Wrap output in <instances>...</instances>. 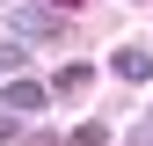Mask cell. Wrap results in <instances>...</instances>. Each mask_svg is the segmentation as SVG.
I'll return each mask as SVG.
<instances>
[{
  "instance_id": "1",
  "label": "cell",
  "mask_w": 153,
  "mask_h": 146,
  "mask_svg": "<svg viewBox=\"0 0 153 146\" xmlns=\"http://www.w3.org/2000/svg\"><path fill=\"white\" fill-rule=\"evenodd\" d=\"M66 15L59 7H36V0H15V7H7V36H15V44H66Z\"/></svg>"
},
{
  "instance_id": "2",
  "label": "cell",
  "mask_w": 153,
  "mask_h": 146,
  "mask_svg": "<svg viewBox=\"0 0 153 146\" xmlns=\"http://www.w3.org/2000/svg\"><path fill=\"white\" fill-rule=\"evenodd\" d=\"M117 80H153V51H139V44H117Z\"/></svg>"
},
{
  "instance_id": "3",
  "label": "cell",
  "mask_w": 153,
  "mask_h": 146,
  "mask_svg": "<svg viewBox=\"0 0 153 146\" xmlns=\"http://www.w3.org/2000/svg\"><path fill=\"white\" fill-rule=\"evenodd\" d=\"M44 95H51V88H36V80H7L0 110H15V117H22V110H44Z\"/></svg>"
},
{
  "instance_id": "4",
  "label": "cell",
  "mask_w": 153,
  "mask_h": 146,
  "mask_svg": "<svg viewBox=\"0 0 153 146\" xmlns=\"http://www.w3.org/2000/svg\"><path fill=\"white\" fill-rule=\"evenodd\" d=\"M88 80H95V73H88V66H59V95H80V88H88Z\"/></svg>"
},
{
  "instance_id": "5",
  "label": "cell",
  "mask_w": 153,
  "mask_h": 146,
  "mask_svg": "<svg viewBox=\"0 0 153 146\" xmlns=\"http://www.w3.org/2000/svg\"><path fill=\"white\" fill-rule=\"evenodd\" d=\"M22 59H29V51L15 44V36H0V73H22Z\"/></svg>"
},
{
  "instance_id": "6",
  "label": "cell",
  "mask_w": 153,
  "mask_h": 146,
  "mask_svg": "<svg viewBox=\"0 0 153 146\" xmlns=\"http://www.w3.org/2000/svg\"><path fill=\"white\" fill-rule=\"evenodd\" d=\"M66 146H109V124H80V132H73Z\"/></svg>"
},
{
  "instance_id": "7",
  "label": "cell",
  "mask_w": 153,
  "mask_h": 146,
  "mask_svg": "<svg viewBox=\"0 0 153 146\" xmlns=\"http://www.w3.org/2000/svg\"><path fill=\"white\" fill-rule=\"evenodd\" d=\"M15 139V110H0V146H7Z\"/></svg>"
},
{
  "instance_id": "8",
  "label": "cell",
  "mask_w": 153,
  "mask_h": 146,
  "mask_svg": "<svg viewBox=\"0 0 153 146\" xmlns=\"http://www.w3.org/2000/svg\"><path fill=\"white\" fill-rule=\"evenodd\" d=\"M124 146H153V132H146V124H139V132H131V139H124Z\"/></svg>"
},
{
  "instance_id": "9",
  "label": "cell",
  "mask_w": 153,
  "mask_h": 146,
  "mask_svg": "<svg viewBox=\"0 0 153 146\" xmlns=\"http://www.w3.org/2000/svg\"><path fill=\"white\" fill-rule=\"evenodd\" d=\"M66 7H73V0H59V15H66Z\"/></svg>"
},
{
  "instance_id": "10",
  "label": "cell",
  "mask_w": 153,
  "mask_h": 146,
  "mask_svg": "<svg viewBox=\"0 0 153 146\" xmlns=\"http://www.w3.org/2000/svg\"><path fill=\"white\" fill-rule=\"evenodd\" d=\"M0 7H15V0H0Z\"/></svg>"
},
{
  "instance_id": "11",
  "label": "cell",
  "mask_w": 153,
  "mask_h": 146,
  "mask_svg": "<svg viewBox=\"0 0 153 146\" xmlns=\"http://www.w3.org/2000/svg\"><path fill=\"white\" fill-rule=\"evenodd\" d=\"M146 132H153V117H146Z\"/></svg>"
}]
</instances>
